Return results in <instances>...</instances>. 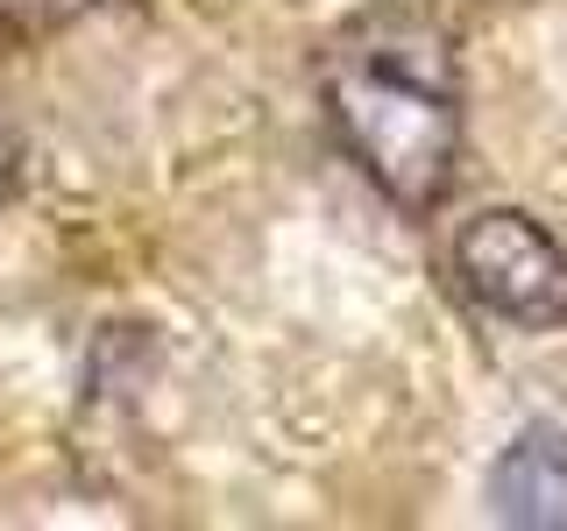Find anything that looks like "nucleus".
<instances>
[{"label":"nucleus","instance_id":"f03ea898","mask_svg":"<svg viewBox=\"0 0 567 531\" xmlns=\"http://www.w3.org/2000/svg\"><path fill=\"white\" fill-rule=\"evenodd\" d=\"M454 277L483 312L511 326H560L567 319V248L525 212H475L454 235Z\"/></svg>","mask_w":567,"mask_h":531},{"label":"nucleus","instance_id":"7ed1b4c3","mask_svg":"<svg viewBox=\"0 0 567 531\" xmlns=\"http://www.w3.org/2000/svg\"><path fill=\"white\" fill-rule=\"evenodd\" d=\"M489 510L504 524H567V433L532 425V433L496 460Z\"/></svg>","mask_w":567,"mask_h":531},{"label":"nucleus","instance_id":"f257e3e1","mask_svg":"<svg viewBox=\"0 0 567 531\" xmlns=\"http://www.w3.org/2000/svg\"><path fill=\"white\" fill-rule=\"evenodd\" d=\"M333 128L398 206L425 212L454 177L461 149V93L454 50L425 14H369L333 43L327 64Z\"/></svg>","mask_w":567,"mask_h":531}]
</instances>
